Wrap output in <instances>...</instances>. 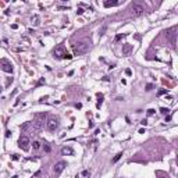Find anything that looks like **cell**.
Segmentation results:
<instances>
[{
  "instance_id": "ba28073f",
  "label": "cell",
  "mask_w": 178,
  "mask_h": 178,
  "mask_svg": "<svg viewBox=\"0 0 178 178\" xmlns=\"http://www.w3.org/2000/svg\"><path fill=\"white\" fill-rule=\"evenodd\" d=\"M131 50H132L131 45H124L123 46V54H125V56H128V54L131 53Z\"/></svg>"
},
{
  "instance_id": "277c9868",
  "label": "cell",
  "mask_w": 178,
  "mask_h": 178,
  "mask_svg": "<svg viewBox=\"0 0 178 178\" xmlns=\"http://www.w3.org/2000/svg\"><path fill=\"white\" fill-rule=\"evenodd\" d=\"M18 145H20V147L23 149V150H29V145H31V140H29V138L27 136V135H24V136H21L20 138V140H18Z\"/></svg>"
},
{
  "instance_id": "30bf717a",
  "label": "cell",
  "mask_w": 178,
  "mask_h": 178,
  "mask_svg": "<svg viewBox=\"0 0 178 178\" xmlns=\"http://www.w3.org/2000/svg\"><path fill=\"white\" fill-rule=\"evenodd\" d=\"M121 1H104V6L106 7H111V6H118Z\"/></svg>"
},
{
  "instance_id": "4fadbf2b",
  "label": "cell",
  "mask_w": 178,
  "mask_h": 178,
  "mask_svg": "<svg viewBox=\"0 0 178 178\" xmlns=\"http://www.w3.org/2000/svg\"><path fill=\"white\" fill-rule=\"evenodd\" d=\"M43 149H45V152H46V153H50V150H52V147H50V145H49V143H43Z\"/></svg>"
},
{
  "instance_id": "9c48e42d",
  "label": "cell",
  "mask_w": 178,
  "mask_h": 178,
  "mask_svg": "<svg viewBox=\"0 0 178 178\" xmlns=\"http://www.w3.org/2000/svg\"><path fill=\"white\" fill-rule=\"evenodd\" d=\"M61 153H63V155H72V153H74V150H72L71 147H63Z\"/></svg>"
},
{
  "instance_id": "3957f363",
  "label": "cell",
  "mask_w": 178,
  "mask_h": 178,
  "mask_svg": "<svg viewBox=\"0 0 178 178\" xmlns=\"http://www.w3.org/2000/svg\"><path fill=\"white\" fill-rule=\"evenodd\" d=\"M131 10L134 13V16H140V14L145 13V6L142 3H132Z\"/></svg>"
},
{
  "instance_id": "6da1fadb",
  "label": "cell",
  "mask_w": 178,
  "mask_h": 178,
  "mask_svg": "<svg viewBox=\"0 0 178 178\" xmlns=\"http://www.w3.org/2000/svg\"><path fill=\"white\" fill-rule=\"evenodd\" d=\"M91 39H82V40H79V42H77L75 45H74V52H75V54H82L85 53L86 50L91 47Z\"/></svg>"
},
{
  "instance_id": "7c38bea8",
  "label": "cell",
  "mask_w": 178,
  "mask_h": 178,
  "mask_svg": "<svg viewBox=\"0 0 178 178\" xmlns=\"http://www.w3.org/2000/svg\"><path fill=\"white\" fill-rule=\"evenodd\" d=\"M40 118H43V117H46V114H40ZM42 123H45V121H42V120H38V121H36V127H38V128H40V127H42Z\"/></svg>"
},
{
  "instance_id": "5b68a950",
  "label": "cell",
  "mask_w": 178,
  "mask_h": 178,
  "mask_svg": "<svg viewBox=\"0 0 178 178\" xmlns=\"http://www.w3.org/2000/svg\"><path fill=\"white\" fill-rule=\"evenodd\" d=\"M0 68L3 71H6V72H13V65H11V63L6 60V59H3V60H0Z\"/></svg>"
},
{
  "instance_id": "8fae6325",
  "label": "cell",
  "mask_w": 178,
  "mask_h": 178,
  "mask_svg": "<svg viewBox=\"0 0 178 178\" xmlns=\"http://www.w3.org/2000/svg\"><path fill=\"white\" fill-rule=\"evenodd\" d=\"M31 145H32V147H33V150H39V149H40V142H39V140H33Z\"/></svg>"
},
{
  "instance_id": "52a82bcc",
  "label": "cell",
  "mask_w": 178,
  "mask_h": 178,
  "mask_svg": "<svg viewBox=\"0 0 178 178\" xmlns=\"http://www.w3.org/2000/svg\"><path fill=\"white\" fill-rule=\"evenodd\" d=\"M67 54L65 52V49L63 45H60L59 47H56V50H54V57H57V59H64V56Z\"/></svg>"
},
{
  "instance_id": "d6986e66",
  "label": "cell",
  "mask_w": 178,
  "mask_h": 178,
  "mask_svg": "<svg viewBox=\"0 0 178 178\" xmlns=\"http://www.w3.org/2000/svg\"><path fill=\"white\" fill-rule=\"evenodd\" d=\"M123 36H124V35H118V36H117V38H116V40H120V39L123 38Z\"/></svg>"
},
{
  "instance_id": "9a60e30c",
  "label": "cell",
  "mask_w": 178,
  "mask_h": 178,
  "mask_svg": "<svg viewBox=\"0 0 178 178\" xmlns=\"http://www.w3.org/2000/svg\"><path fill=\"white\" fill-rule=\"evenodd\" d=\"M32 23H33V25H39V18L38 17H35V18L32 20Z\"/></svg>"
},
{
  "instance_id": "8992f818",
  "label": "cell",
  "mask_w": 178,
  "mask_h": 178,
  "mask_svg": "<svg viewBox=\"0 0 178 178\" xmlns=\"http://www.w3.org/2000/svg\"><path fill=\"white\" fill-rule=\"evenodd\" d=\"M67 167V163L65 162H59L56 163V166H54V174L56 175H60L63 171H64V168Z\"/></svg>"
},
{
  "instance_id": "e0dca14e",
  "label": "cell",
  "mask_w": 178,
  "mask_h": 178,
  "mask_svg": "<svg viewBox=\"0 0 178 178\" xmlns=\"http://www.w3.org/2000/svg\"><path fill=\"white\" fill-rule=\"evenodd\" d=\"M166 92H167V89H162V91L159 92V95H163V93H166Z\"/></svg>"
},
{
  "instance_id": "ac0fdd59",
  "label": "cell",
  "mask_w": 178,
  "mask_h": 178,
  "mask_svg": "<svg viewBox=\"0 0 178 178\" xmlns=\"http://www.w3.org/2000/svg\"><path fill=\"white\" fill-rule=\"evenodd\" d=\"M77 13H78V14H82V13H84V10H82V8H78Z\"/></svg>"
},
{
  "instance_id": "7a4b0ae2",
  "label": "cell",
  "mask_w": 178,
  "mask_h": 178,
  "mask_svg": "<svg viewBox=\"0 0 178 178\" xmlns=\"http://www.w3.org/2000/svg\"><path fill=\"white\" fill-rule=\"evenodd\" d=\"M46 128L50 132H54L57 128H59V120H57L56 117H50L49 121L46 123Z\"/></svg>"
},
{
  "instance_id": "2e32d148",
  "label": "cell",
  "mask_w": 178,
  "mask_h": 178,
  "mask_svg": "<svg viewBox=\"0 0 178 178\" xmlns=\"http://www.w3.org/2000/svg\"><path fill=\"white\" fill-rule=\"evenodd\" d=\"M168 111H170L168 108H162V113H163V114H166V113H168Z\"/></svg>"
},
{
  "instance_id": "5bb4252c",
  "label": "cell",
  "mask_w": 178,
  "mask_h": 178,
  "mask_svg": "<svg viewBox=\"0 0 178 178\" xmlns=\"http://www.w3.org/2000/svg\"><path fill=\"white\" fill-rule=\"evenodd\" d=\"M121 156H123V153H118V155H117L116 157H114V159H113V163L118 162V160H120V159H121Z\"/></svg>"
},
{
  "instance_id": "ffe728a7",
  "label": "cell",
  "mask_w": 178,
  "mask_h": 178,
  "mask_svg": "<svg viewBox=\"0 0 178 178\" xmlns=\"http://www.w3.org/2000/svg\"><path fill=\"white\" fill-rule=\"evenodd\" d=\"M159 178H168V177H164V175H159Z\"/></svg>"
}]
</instances>
